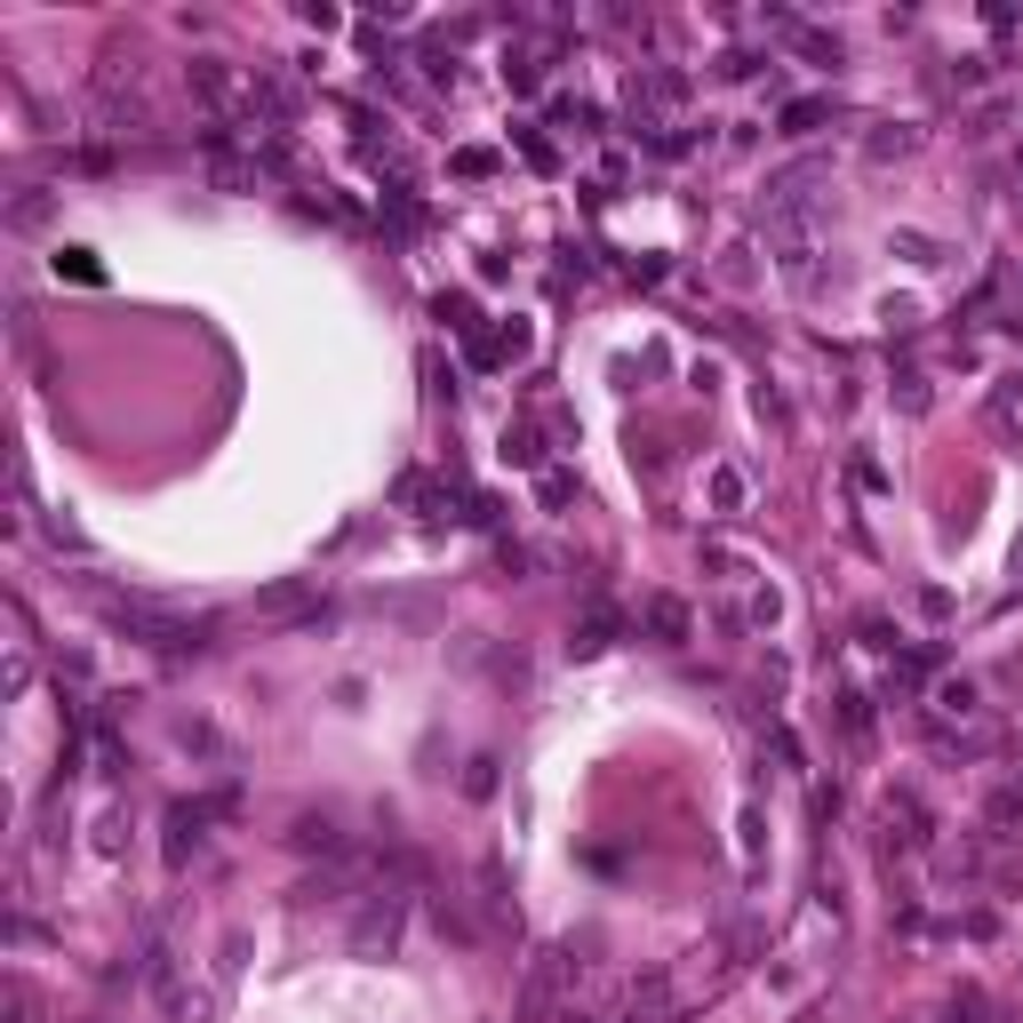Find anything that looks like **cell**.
Returning <instances> with one entry per match:
<instances>
[{"instance_id":"4","label":"cell","mask_w":1023,"mask_h":1023,"mask_svg":"<svg viewBox=\"0 0 1023 1023\" xmlns=\"http://www.w3.org/2000/svg\"><path fill=\"white\" fill-rule=\"evenodd\" d=\"M9 224H17V232H41V224H49V192H41V184H17V192H9Z\"/></svg>"},{"instance_id":"10","label":"cell","mask_w":1023,"mask_h":1023,"mask_svg":"<svg viewBox=\"0 0 1023 1023\" xmlns=\"http://www.w3.org/2000/svg\"><path fill=\"white\" fill-rule=\"evenodd\" d=\"M177 736L192 743V752H209V760H232V743H224V728H209V720H177Z\"/></svg>"},{"instance_id":"5","label":"cell","mask_w":1023,"mask_h":1023,"mask_svg":"<svg viewBox=\"0 0 1023 1023\" xmlns=\"http://www.w3.org/2000/svg\"><path fill=\"white\" fill-rule=\"evenodd\" d=\"M296 847H320V856H345V832L328 824V815H296V832H288Z\"/></svg>"},{"instance_id":"6","label":"cell","mask_w":1023,"mask_h":1023,"mask_svg":"<svg viewBox=\"0 0 1023 1023\" xmlns=\"http://www.w3.org/2000/svg\"><path fill=\"white\" fill-rule=\"evenodd\" d=\"M200 824H209V808H177V815H168V832H177V840H168V856H192V847H200Z\"/></svg>"},{"instance_id":"2","label":"cell","mask_w":1023,"mask_h":1023,"mask_svg":"<svg viewBox=\"0 0 1023 1023\" xmlns=\"http://www.w3.org/2000/svg\"><path fill=\"white\" fill-rule=\"evenodd\" d=\"M392 943H400V896L384 888V896H368L352 911V951H360V960H384Z\"/></svg>"},{"instance_id":"3","label":"cell","mask_w":1023,"mask_h":1023,"mask_svg":"<svg viewBox=\"0 0 1023 1023\" xmlns=\"http://www.w3.org/2000/svg\"><path fill=\"white\" fill-rule=\"evenodd\" d=\"M552 1000H560V951H536V960H528V983H520V1015L536 1023Z\"/></svg>"},{"instance_id":"1","label":"cell","mask_w":1023,"mask_h":1023,"mask_svg":"<svg viewBox=\"0 0 1023 1023\" xmlns=\"http://www.w3.org/2000/svg\"><path fill=\"white\" fill-rule=\"evenodd\" d=\"M113 616L128 624V632H145L160 656H184V647H200V624H184V616H168V608H152V600H120Z\"/></svg>"},{"instance_id":"12","label":"cell","mask_w":1023,"mask_h":1023,"mask_svg":"<svg viewBox=\"0 0 1023 1023\" xmlns=\"http://www.w3.org/2000/svg\"><path fill=\"white\" fill-rule=\"evenodd\" d=\"M608 640H616V616H584V632H576V656H600Z\"/></svg>"},{"instance_id":"11","label":"cell","mask_w":1023,"mask_h":1023,"mask_svg":"<svg viewBox=\"0 0 1023 1023\" xmlns=\"http://www.w3.org/2000/svg\"><path fill=\"white\" fill-rule=\"evenodd\" d=\"M432 919H440V936H456V943H472V936H481V928H472V919H464L449 896H432Z\"/></svg>"},{"instance_id":"7","label":"cell","mask_w":1023,"mask_h":1023,"mask_svg":"<svg viewBox=\"0 0 1023 1023\" xmlns=\"http://www.w3.org/2000/svg\"><path fill=\"white\" fill-rule=\"evenodd\" d=\"M192 88L209 96V105H232V73H224L217 56H192Z\"/></svg>"},{"instance_id":"8","label":"cell","mask_w":1023,"mask_h":1023,"mask_svg":"<svg viewBox=\"0 0 1023 1023\" xmlns=\"http://www.w3.org/2000/svg\"><path fill=\"white\" fill-rule=\"evenodd\" d=\"M647 632H656V640H688V608H679V600H647Z\"/></svg>"},{"instance_id":"9","label":"cell","mask_w":1023,"mask_h":1023,"mask_svg":"<svg viewBox=\"0 0 1023 1023\" xmlns=\"http://www.w3.org/2000/svg\"><path fill=\"white\" fill-rule=\"evenodd\" d=\"M256 608H264V616H304V608H313V584H272Z\"/></svg>"}]
</instances>
